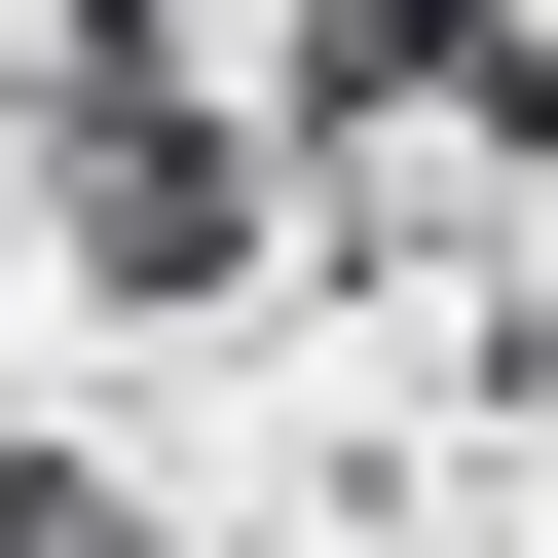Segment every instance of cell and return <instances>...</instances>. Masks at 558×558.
<instances>
[{
  "mask_svg": "<svg viewBox=\"0 0 558 558\" xmlns=\"http://www.w3.org/2000/svg\"><path fill=\"white\" fill-rule=\"evenodd\" d=\"M0 558H186V521H149L112 447H0Z\"/></svg>",
  "mask_w": 558,
  "mask_h": 558,
  "instance_id": "7a4b0ae2",
  "label": "cell"
},
{
  "mask_svg": "<svg viewBox=\"0 0 558 558\" xmlns=\"http://www.w3.org/2000/svg\"><path fill=\"white\" fill-rule=\"evenodd\" d=\"M38 223L112 260V299H223L299 186H260V112H223V75H38Z\"/></svg>",
  "mask_w": 558,
  "mask_h": 558,
  "instance_id": "6da1fadb",
  "label": "cell"
}]
</instances>
